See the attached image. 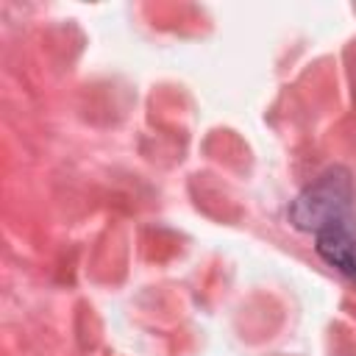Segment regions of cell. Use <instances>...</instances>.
<instances>
[{"mask_svg":"<svg viewBox=\"0 0 356 356\" xmlns=\"http://www.w3.org/2000/svg\"><path fill=\"white\" fill-rule=\"evenodd\" d=\"M289 222L306 234H323L334 228H356V189L345 167H331L317 175L292 203Z\"/></svg>","mask_w":356,"mask_h":356,"instance_id":"6da1fadb","label":"cell"},{"mask_svg":"<svg viewBox=\"0 0 356 356\" xmlns=\"http://www.w3.org/2000/svg\"><path fill=\"white\" fill-rule=\"evenodd\" d=\"M314 250L328 267L356 281V228H334V231L317 234Z\"/></svg>","mask_w":356,"mask_h":356,"instance_id":"7a4b0ae2","label":"cell"}]
</instances>
